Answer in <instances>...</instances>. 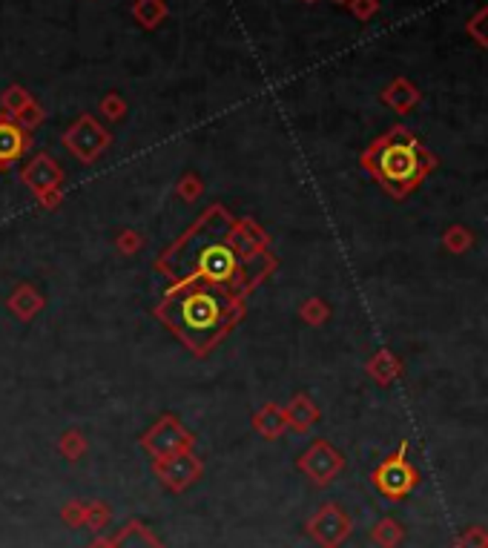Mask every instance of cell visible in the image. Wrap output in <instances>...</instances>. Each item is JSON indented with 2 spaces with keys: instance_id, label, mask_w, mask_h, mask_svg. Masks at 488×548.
<instances>
[{
  "instance_id": "1",
  "label": "cell",
  "mask_w": 488,
  "mask_h": 548,
  "mask_svg": "<svg viewBox=\"0 0 488 548\" xmlns=\"http://www.w3.org/2000/svg\"><path fill=\"white\" fill-rule=\"evenodd\" d=\"M233 230V213L225 205H210L184 236H179L155 259V270L170 281V288L196 285L198 281V285H213L250 296L273 273L276 259H244L235 247Z\"/></svg>"
},
{
  "instance_id": "2",
  "label": "cell",
  "mask_w": 488,
  "mask_h": 548,
  "mask_svg": "<svg viewBox=\"0 0 488 548\" xmlns=\"http://www.w3.org/2000/svg\"><path fill=\"white\" fill-rule=\"evenodd\" d=\"M244 307L247 296L196 281V285L170 288L152 313L179 336L187 351L196 356H207L242 322Z\"/></svg>"
},
{
  "instance_id": "3",
  "label": "cell",
  "mask_w": 488,
  "mask_h": 548,
  "mask_svg": "<svg viewBox=\"0 0 488 548\" xmlns=\"http://www.w3.org/2000/svg\"><path fill=\"white\" fill-rule=\"evenodd\" d=\"M365 167L391 190H408L414 181H419L425 161L411 138L391 132L365 152Z\"/></svg>"
},
{
  "instance_id": "4",
  "label": "cell",
  "mask_w": 488,
  "mask_h": 548,
  "mask_svg": "<svg viewBox=\"0 0 488 548\" xmlns=\"http://www.w3.org/2000/svg\"><path fill=\"white\" fill-rule=\"evenodd\" d=\"M21 181L43 210H58L64 205V169H60V164L50 152H38L21 169Z\"/></svg>"
},
{
  "instance_id": "5",
  "label": "cell",
  "mask_w": 488,
  "mask_h": 548,
  "mask_svg": "<svg viewBox=\"0 0 488 548\" xmlns=\"http://www.w3.org/2000/svg\"><path fill=\"white\" fill-rule=\"evenodd\" d=\"M60 144L81 164H96V159H101L109 150V144H113V132H109L96 115L81 113L72 127L64 132V138H60Z\"/></svg>"
},
{
  "instance_id": "6",
  "label": "cell",
  "mask_w": 488,
  "mask_h": 548,
  "mask_svg": "<svg viewBox=\"0 0 488 548\" xmlns=\"http://www.w3.org/2000/svg\"><path fill=\"white\" fill-rule=\"evenodd\" d=\"M193 445H196V436L181 425L179 416H172V414H164L144 436H141V448L150 451L155 460L172 457V453H181V451H193Z\"/></svg>"
},
{
  "instance_id": "7",
  "label": "cell",
  "mask_w": 488,
  "mask_h": 548,
  "mask_svg": "<svg viewBox=\"0 0 488 548\" xmlns=\"http://www.w3.org/2000/svg\"><path fill=\"white\" fill-rule=\"evenodd\" d=\"M152 474L167 491L181 494V491H187L190 485H196L201 480L204 462L196 457L193 451H181V453H172V457L152 460Z\"/></svg>"
},
{
  "instance_id": "8",
  "label": "cell",
  "mask_w": 488,
  "mask_h": 548,
  "mask_svg": "<svg viewBox=\"0 0 488 548\" xmlns=\"http://www.w3.org/2000/svg\"><path fill=\"white\" fill-rule=\"evenodd\" d=\"M308 534L322 548H339L351 537V516L345 514L336 503H325L305 525Z\"/></svg>"
},
{
  "instance_id": "9",
  "label": "cell",
  "mask_w": 488,
  "mask_h": 548,
  "mask_svg": "<svg viewBox=\"0 0 488 548\" xmlns=\"http://www.w3.org/2000/svg\"><path fill=\"white\" fill-rule=\"evenodd\" d=\"M296 465H299V471H302L313 485H327L330 480H334L342 471L345 460H342V453L330 443L317 440L302 453V457H299Z\"/></svg>"
},
{
  "instance_id": "10",
  "label": "cell",
  "mask_w": 488,
  "mask_h": 548,
  "mask_svg": "<svg viewBox=\"0 0 488 548\" xmlns=\"http://www.w3.org/2000/svg\"><path fill=\"white\" fill-rule=\"evenodd\" d=\"M373 482H376V489H380L385 497L400 499V497H405L417 485V474H414V468L402 460V453H397V457L385 460L380 468H376Z\"/></svg>"
},
{
  "instance_id": "11",
  "label": "cell",
  "mask_w": 488,
  "mask_h": 548,
  "mask_svg": "<svg viewBox=\"0 0 488 548\" xmlns=\"http://www.w3.org/2000/svg\"><path fill=\"white\" fill-rule=\"evenodd\" d=\"M32 150V138L23 127H18L12 118L0 115V172L12 169L14 161H21L23 155Z\"/></svg>"
},
{
  "instance_id": "12",
  "label": "cell",
  "mask_w": 488,
  "mask_h": 548,
  "mask_svg": "<svg viewBox=\"0 0 488 548\" xmlns=\"http://www.w3.org/2000/svg\"><path fill=\"white\" fill-rule=\"evenodd\" d=\"M89 548H167V545L159 537H155L144 523L130 520L115 537H101V540L92 543Z\"/></svg>"
},
{
  "instance_id": "13",
  "label": "cell",
  "mask_w": 488,
  "mask_h": 548,
  "mask_svg": "<svg viewBox=\"0 0 488 548\" xmlns=\"http://www.w3.org/2000/svg\"><path fill=\"white\" fill-rule=\"evenodd\" d=\"M6 307L18 316L21 322H32L38 313L46 307V299L32 288V285H18L6 299Z\"/></svg>"
},
{
  "instance_id": "14",
  "label": "cell",
  "mask_w": 488,
  "mask_h": 548,
  "mask_svg": "<svg viewBox=\"0 0 488 548\" xmlns=\"http://www.w3.org/2000/svg\"><path fill=\"white\" fill-rule=\"evenodd\" d=\"M253 431L264 440H279L281 434L288 431V416H285V408L276 402H264L262 408L253 414Z\"/></svg>"
},
{
  "instance_id": "15",
  "label": "cell",
  "mask_w": 488,
  "mask_h": 548,
  "mask_svg": "<svg viewBox=\"0 0 488 548\" xmlns=\"http://www.w3.org/2000/svg\"><path fill=\"white\" fill-rule=\"evenodd\" d=\"M285 416H288V428L293 431H308L313 422L319 419L317 405H313L305 394H296L288 405H285Z\"/></svg>"
},
{
  "instance_id": "16",
  "label": "cell",
  "mask_w": 488,
  "mask_h": 548,
  "mask_svg": "<svg viewBox=\"0 0 488 548\" xmlns=\"http://www.w3.org/2000/svg\"><path fill=\"white\" fill-rule=\"evenodd\" d=\"M167 14H170L167 0H135L133 4V18L141 29H147V32L159 29Z\"/></svg>"
},
{
  "instance_id": "17",
  "label": "cell",
  "mask_w": 488,
  "mask_h": 548,
  "mask_svg": "<svg viewBox=\"0 0 488 548\" xmlns=\"http://www.w3.org/2000/svg\"><path fill=\"white\" fill-rule=\"evenodd\" d=\"M35 98H32V92H29L26 87H21V84H12V87H6L4 89V96H0V106H4V113H6V118H18L23 109L32 104Z\"/></svg>"
},
{
  "instance_id": "18",
  "label": "cell",
  "mask_w": 488,
  "mask_h": 548,
  "mask_svg": "<svg viewBox=\"0 0 488 548\" xmlns=\"http://www.w3.org/2000/svg\"><path fill=\"white\" fill-rule=\"evenodd\" d=\"M58 451H60V457H64L67 462H78V460H84L87 457V451H89V443H87V436L81 431H64L60 434V440H58Z\"/></svg>"
},
{
  "instance_id": "19",
  "label": "cell",
  "mask_w": 488,
  "mask_h": 548,
  "mask_svg": "<svg viewBox=\"0 0 488 548\" xmlns=\"http://www.w3.org/2000/svg\"><path fill=\"white\" fill-rule=\"evenodd\" d=\"M109 520H113V511H109V506L104 503V499H96V503H87V511H84V528L87 531H98L109 525Z\"/></svg>"
},
{
  "instance_id": "20",
  "label": "cell",
  "mask_w": 488,
  "mask_h": 548,
  "mask_svg": "<svg viewBox=\"0 0 488 548\" xmlns=\"http://www.w3.org/2000/svg\"><path fill=\"white\" fill-rule=\"evenodd\" d=\"M176 196L181 201H187V205H193V201H198L204 196V181H201L198 172H184L176 184Z\"/></svg>"
},
{
  "instance_id": "21",
  "label": "cell",
  "mask_w": 488,
  "mask_h": 548,
  "mask_svg": "<svg viewBox=\"0 0 488 548\" xmlns=\"http://www.w3.org/2000/svg\"><path fill=\"white\" fill-rule=\"evenodd\" d=\"M101 115L106 118V121H124L127 118V113H130V106H127V101H124L118 92H106V96L101 98Z\"/></svg>"
},
{
  "instance_id": "22",
  "label": "cell",
  "mask_w": 488,
  "mask_h": 548,
  "mask_svg": "<svg viewBox=\"0 0 488 548\" xmlns=\"http://www.w3.org/2000/svg\"><path fill=\"white\" fill-rule=\"evenodd\" d=\"M373 543L376 545H382V548H393L400 540H402V528L393 523V520H382V523H376L373 528Z\"/></svg>"
},
{
  "instance_id": "23",
  "label": "cell",
  "mask_w": 488,
  "mask_h": 548,
  "mask_svg": "<svg viewBox=\"0 0 488 548\" xmlns=\"http://www.w3.org/2000/svg\"><path fill=\"white\" fill-rule=\"evenodd\" d=\"M141 247H144V236H141L138 230L127 227L115 236V250L121 256H135V253H141Z\"/></svg>"
},
{
  "instance_id": "24",
  "label": "cell",
  "mask_w": 488,
  "mask_h": 548,
  "mask_svg": "<svg viewBox=\"0 0 488 548\" xmlns=\"http://www.w3.org/2000/svg\"><path fill=\"white\" fill-rule=\"evenodd\" d=\"M84 511H87V503H81V499H69V503L60 506V523L67 528H84Z\"/></svg>"
},
{
  "instance_id": "25",
  "label": "cell",
  "mask_w": 488,
  "mask_h": 548,
  "mask_svg": "<svg viewBox=\"0 0 488 548\" xmlns=\"http://www.w3.org/2000/svg\"><path fill=\"white\" fill-rule=\"evenodd\" d=\"M43 118H46L43 106H41L38 101H32V104H29V106L23 109V113L18 115V118H14V123H18V127H23L26 132H32L35 127H41Z\"/></svg>"
},
{
  "instance_id": "26",
  "label": "cell",
  "mask_w": 488,
  "mask_h": 548,
  "mask_svg": "<svg viewBox=\"0 0 488 548\" xmlns=\"http://www.w3.org/2000/svg\"><path fill=\"white\" fill-rule=\"evenodd\" d=\"M299 316H302L308 324H322L327 319V307L319 299H308L302 307H299Z\"/></svg>"
},
{
  "instance_id": "27",
  "label": "cell",
  "mask_w": 488,
  "mask_h": 548,
  "mask_svg": "<svg viewBox=\"0 0 488 548\" xmlns=\"http://www.w3.org/2000/svg\"><path fill=\"white\" fill-rule=\"evenodd\" d=\"M351 9H354V14L356 18H371V14L376 12V0H351Z\"/></svg>"
},
{
  "instance_id": "28",
  "label": "cell",
  "mask_w": 488,
  "mask_h": 548,
  "mask_svg": "<svg viewBox=\"0 0 488 548\" xmlns=\"http://www.w3.org/2000/svg\"><path fill=\"white\" fill-rule=\"evenodd\" d=\"M336 4H348V0H336Z\"/></svg>"
},
{
  "instance_id": "29",
  "label": "cell",
  "mask_w": 488,
  "mask_h": 548,
  "mask_svg": "<svg viewBox=\"0 0 488 548\" xmlns=\"http://www.w3.org/2000/svg\"><path fill=\"white\" fill-rule=\"evenodd\" d=\"M305 4H317V0H305Z\"/></svg>"
}]
</instances>
